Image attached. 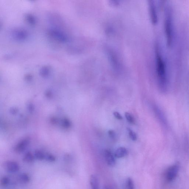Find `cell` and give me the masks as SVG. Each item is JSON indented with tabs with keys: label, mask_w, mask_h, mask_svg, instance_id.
Returning a JSON list of instances; mask_svg holds the SVG:
<instances>
[{
	"label": "cell",
	"mask_w": 189,
	"mask_h": 189,
	"mask_svg": "<svg viewBox=\"0 0 189 189\" xmlns=\"http://www.w3.org/2000/svg\"><path fill=\"white\" fill-rule=\"evenodd\" d=\"M159 47V44L156 43L155 47L156 71L159 85L165 90L167 83V67Z\"/></svg>",
	"instance_id": "cell-1"
},
{
	"label": "cell",
	"mask_w": 189,
	"mask_h": 189,
	"mask_svg": "<svg viewBox=\"0 0 189 189\" xmlns=\"http://www.w3.org/2000/svg\"><path fill=\"white\" fill-rule=\"evenodd\" d=\"M173 10L167 5L164 10V30L168 47H172L174 42V33Z\"/></svg>",
	"instance_id": "cell-2"
},
{
	"label": "cell",
	"mask_w": 189,
	"mask_h": 189,
	"mask_svg": "<svg viewBox=\"0 0 189 189\" xmlns=\"http://www.w3.org/2000/svg\"><path fill=\"white\" fill-rule=\"evenodd\" d=\"M178 171L177 165H174L169 167L165 172V178L167 181H172L176 177Z\"/></svg>",
	"instance_id": "cell-3"
},
{
	"label": "cell",
	"mask_w": 189,
	"mask_h": 189,
	"mask_svg": "<svg viewBox=\"0 0 189 189\" xmlns=\"http://www.w3.org/2000/svg\"><path fill=\"white\" fill-rule=\"evenodd\" d=\"M149 9L151 20L153 24H156L158 21V17L156 8V4L154 1H150Z\"/></svg>",
	"instance_id": "cell-4"
},
{
	"label": "cell",
	"mask_w": 189,
	"mask_h": 189,
	"mask_svg": "<svg viewBox=\"0 0 189 189\" xmlns=\"http://www.w3.org/2000/svg\"><path fill=\"white\" fill-rule=\"evenodd\" d=\"M5 169L8 172L14 173L19 171L20 166L18 163L14 161H9L5 162Z\"/></svg>",
	"instance_id": "cell-5"
},
{
	"label": "cell",
	"mask_w": 189,
	"mask_h": 189,
	"mask_svg": "<svg viewBox=\"0 0 189 189\" xmlns=\"http://www.w3.org/2000/svg\"><path fill=\"white\" fill-rule=\"evenodd\" d=\"M29 144V139L25 138L16 144L14 147L15 152L20 153L25 150Z\"/></svg>",
	"instance_id": "cell-6"
},
{
	"label": "cell",
	"mask_w": 189,
	"mask_h": 189,
	"mask_svg": "<svg viewBox=\"0 0 189 189\" xmlns=\"http://www.w3.org/2000/svg\"><path fill=\"white\" fill-rule=\"evenodd\" d=\"M105 160L108 165L110 166H113L116 163L115 160L112 154L110 151L106 150L104 153Z\"/></svg>",
	"instance_id": "cell-7"
},
{
	"label": "cell",
	"mask_w": 189,
	"mask_h": 189,
	"mask_svg": "<svg viewBox=\"0 0 189 189\" xmlns=\"http://www.w3.org/2000/svg\"><path fill=\"white\" fill-rule=\"evenodd\" d=\"M128 151L125 148L121 147L116 150L115 153V156L118 158H121L127 156Z\"/></svg>",
	"instance_id": "cell-8"
},
{
	"label": "cell",
	"mask_w": 189,
	"mask_h": 189,
	"mask_svg": "<svg viewBox=\"0 0 189 189\" xmlns=\"http://www.w3.org/2000/svg\"><path fill=\"white\" fill-rule=\"evenodd\" d=\"M90 184L92 189H99L98 180L95 175H92L90 179Z\"/></svg>",
	"instance_id": "cell-9"
},
{
	"label": "cell",
	"mask_w": 189,
	"mask_h": 189,
	"mask_svg": "<svg viewBox=\"0 0 189 189\" xmlns=\"http://www.w3.org/2000/svg\"><path fill=\"white\" fill-rule=\"evenodd\" d=\"M35 157L32 153L28 152L24 155L23 157V160L24 162L27 163H30L33 162Z\"/></svg>",
	"instance_id": "cell-10"
},
{
	"label": "cell",
	"mask_w": 189,
	"mask_h": 189,
	"mask_svg": "<svg viewBox=\"0 0 189 189\" xmlns=\"http://www.w3.org/2000/svg\"><path fill=\"white\" fill-rule=\"evenodd\" d=\"M19 180L22 183L26 184L29 183L30 181V178L27 173H23L19 175Z\"/></svg>",
	"instance_id": "cell-11"
},
{
	"label": "cell",
	"mask_w": 189,
	"mask_h": 189,
	"mask_svg": "<svg viewBox=\"0 0 189 189\" xmlns=\"http://www.w3.org/2000/svg\"><path fill=\"white\" fill-rule=\"evenodd\" d=\"M46 154L40 150H36L34 153V156L37 160L42 161L45 158Z\"/></svg>",
	"instance_id": "cell-12"
},
{
	"label": "cell",
	"mask_w": 189,
	"mask_h": 189,
	"mask_svg": "<svg viewBox=\"0 0 189 189\" xmlns=\"http://www.w3.org/2000/svg\"><path fill=\"white\" fill-rule=\"evenodd\" d=\"M126 189H134V185L132 179L128 178L126 181Z\"/></svg>",
	"instance_id": "cell-13"
},
{
	"label": "cell",
	"mask_w": 189,
	"mask_h": 189,
	"mask_svg": "<svg viewBox=\"0 0 189 189\" xmlns=\"http://www.w3.org/2000/svg\"><path fill=\"white\" fill-rule=\"evenodd\" d=\"M62 126L66 129H68L71 126V122L67 118H64L61 121Z\"/></svg>",
	"instance_id": "cell-14"
},
{
	"label": "cell",
	"mask_w": 189,
	"mask_h": 189,
	"mask_svg": "<svg viewBox=\"0 0 189 189\" xmlns=\"http://www.w3.org/2000/svg\"><path fill=\"white\" fill-rule=\"evenodd\" d=\"M125 116L126 119L128 122L131 124H134L135 120L134 118L131 113L126 112L125 113Z\"/></svg>",
	"instance_id": "cell-15"
},
{
	"label": "cell",
	"mask_w": 189,
	"mask_h": 189,
	"mask_svg": "<svg viewBox=\"0 0 189 189\" xmlns=\"http://www.w3.org/2000/svg\"><path fill=\"white\" fill-rule=\"evenodd\" d=\"M127 130L130 138L133 141L137 140V136L136 133L134 132V131H133L132 130H131L129 128H127Z\"/></svg>",
	"instance_id": "cell-16"
},
{
	"label": "cell",
	"mask_w": 189,
	"mask_h": 189,
	"mask_svg": "<svg viewBox=\"0 0 189 189\" xmlns=\"http://www.w3.org/2000/svg\"><path fill=\"white\" fill-rule=\"evenodd\" d=\"M9 178L7 177H3L1 179V184L3 187H7L9 184Z\"/></svg>",
	"instance_id": "cell-17"
},
{
	"label": "cell",
	"mask_w": 189,
	"mask_h": 189,
	"mask_svg": "<svg viewBox=\"0 0 189 189\" xmlns=\"http://www.w3.org/2000/svg\"><path fill=\"white\" fill-rule=\"evenodd\" d=\"M45 159L48 162H54L56 160V158L55 156L50 154H46Z\"/></svg>",
	"instance_id": "cell-18"
},
{
	"label": "cell",
	"mask_w": 189,
	"mask_h": 189,
	"mask_svg": "<svg viewBox=\"0 0 189 189\" xmlns=\"http://www.w3.org/2000/svg\"><path fill=\"white\" fill-rule=\"evenodd\" d=\"M108 133L111 138L113 140L115 139L116 137V134L114 131L110 130L108 131Z\"/></svg>",
	"instance_id": "cell-19"
},
{
	"label": "cell",
	"mask_w": 189,
	"mask_h": 189,
	"mask_svg": "<svg viewBox=\"0 0 189 189\" xmlns=\"http://www.w3.org/2000/svg\"><path fill=\"white\" fill-rule=\"evenodd\" d=\"M113 114L116 119L118 120H122L123 119L122 116H121V115L120 114L119 112H115L113 113Z\"/></svg>",
	"instance_id": "cell-20"
},
{
	"label": "cell",
	"mask_w": 189,
	"mask_h": 189,
	"mask_svg": "<svg viewBox=\"0 0 189 189\" xmlns=\"http://www.w3.org/2000/svg\"><path fill=\"white\" fill-rule=\"evenodd\" d=\"M10 111L11 113L13 114H15L17 112L18 109L17 108H11Z\"/></svg>",
	"instance_id": "cell-21"
}]
</instances>
